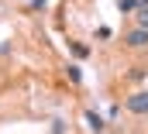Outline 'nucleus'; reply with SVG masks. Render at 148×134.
Wrapping results in <instances>:
<instances>
[{
	"label": "nucleus",
	"instance_id": "7",
	"mask_svg": "<svg viewBox=\"0 0 148 134\" xmlns=\"http://www.w3.org/2000/svg\"><path fill=\"white\" fill-rule=\"evenodd\" d=\"M138 24L148 28V3H141V10H138Z\"/></svg>",
	"mask_w": 148,
	"mask_h": 134
},
{
	"label": "nucleus",
	"instance_id": "3",
	"mask_svg": "<svg viewBox=\"0 0 148 134\" xmlns=\"http://www.w3.org/2000/svg\"><path fill=\"white\" fill-rule=\"evenodd\" d=\"M86 127H90V131H103L107 124H103V117H100V113H93V110H90V113H86Z\"/></svg>",
	"mask_w": 148,
	"mask_h": 134
},
{
	"label": "nucleus",
	"instance_id": "6",
	"mask_svg": "<svg viewBox=\"0 0 148 134\" xmlns=\"http://www.w3.org/2000/svg\"><path fill=\"white\" fill-rule=\"evenodd\" d=\"M141 0H117V10H134Z\"/></svg>",
	"mask_w": 148,
	"mask_h": 134
},
{
	"label": "nucleus",
	"instance_id": "4",
	"mask_svg": "<svg viewBox=\"0 0 148 134\" xmlns=\"http://www.w3.org/2000/svg\"><path fill=\"white\" fill-rule=\"evenodd\" d=\"M69 48H73L76 59H86V55H90V48H86V45H79V41H69Z\"/></svg>",
	"mask_w": 148,
	"mask_h": 134
},
{
	"label": "nucleus",
	"instance_id": "5",
	"mask_svg": "<svg viewBox=\"0 0 148 134\" xmlns=\"http://www.w3.org/2000/svg\"><path fill=\"white\" fill-rule=\"evenodd\" d=\"M66 72H69V79H73L76 86L83 83V72H79V66H66Z\"/></svg>",
	"mask_w": 148,
	"mask_h": 134
},
{
	"label": "nucleus",
	"instance_id": "2",
	"mask_svg": "<svg viewBox=\"0 0 148 134\" xmlns=\"http://www.w3.org/2000/svg\"><path fill=\"white\" fill-rule=\"evenodd\" d=\"M124 41H127L131 48H145V45H148V28H141V24H138V28H134V31L127 34Z\"/></svg>",
	"mask_w": 148,
	"mask_h": 134
},
{
	"label": "nucleus",
	"instance_id": "1",
	"mask_svg": "<svg viewBox=\"0 0 148 134\" xmlns=\"http://www.w3.org/2000/svg\"><path fill=\"white\" fill-rule=\"evenodd\" d=\"M127 110H131V113H138V117H145V113H148V90H145V93L127 96Z\"/></svg>",
	"mask_w": 148,
	"mask_h": 134
}]
</instances>
